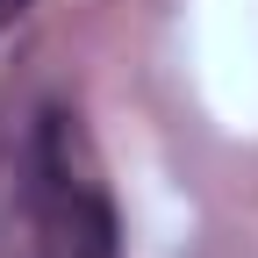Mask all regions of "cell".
Returning <instances> with one entry per match:
<instances>
[{
  "label": "cell",
  "mask_w": 258,
  "mask_h": 258,
  "mask_svg": "<svg viewBox=\"0 0 258 258\" xmlns=\"http://www.w3.org/2000/svg\"><path fill=\"white\" fill-rule=\"evenodd\" d=\"M29 215L43 258H115V201L79 115L50 108L29 151Z\"/></svg>",
  "instance_id": "6da1fadb"
},
{
  "label": "cell",
  "mask_w": 258,
  "mask_h": 258,
  "mask_svg": "<svg viewBox=\"0 0 258 258\" xmlns=\"http://www.w3.org/2000/svg\"><path fill=\"white\" fill-rule=\"evenodd\" d=\"M22 8H29V0H0V29H8V22H15Z\"/></svg>",
  "instance_id": "7a4b0ae2"
}]
</instances>
